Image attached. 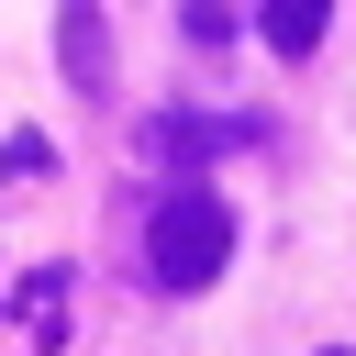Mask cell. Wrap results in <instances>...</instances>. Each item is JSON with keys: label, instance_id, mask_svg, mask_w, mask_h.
<instances>
[{"label": "cell", "instance_id": "obj_1", "mask_svg": "<svg viewBox=\"0 0 356 356\" xmlns=\"http://www.w3.org/2000/svg\"><path fill=\"white\" fill-rule=\"evenodd\" d=\"M222 267H234V200H222L211 178L156 189V200H145V278H156L167 300H200Z\"/></svg>", "mask_w": 356, "mask_h": 356}, {"label": "cell", "instance_id": "obj_2", "mask_svg": "<svg viewBox=\"0 0 356 356\" xmlns=\"http://www.w3.org/2000/svg\"><path fill=\"white\" fill-rule=\"evenodd\" d=\"M245 145H267V122L256 111H145L134 122V156L156 167V189H178V178H211L222 156H245Z\"/></svg>", "mask_w": 356, "mask_h": 356}, {"label": "cell", "instance_id": "obj_3", "mask_svg": "<svg viewBox=\"0 0 356 356\" xmlns=\"http://www.w3.org/2000/svg\"><path fill=\"white\" fill-rule=\"evenodd\" d=\"M56 78L78 100L122 89V44H111V0H56Z\"/></svg>", "mask_w": 356, "mask_h": 356}, {"label": "cell", "instance_id": "obj_4", "mask_svg": "<svg viewBox=\"0 0 356 356\" xmlns=\"http://www.w3.org/2000/svg\"><path fill=\"white\" fill-rule=\"evenodd\" d=\"M67 278H78V267H67V256H44V267L22 278V300H11V312H22V334H33V356H67Z\"/></svg>", "mask_w": 356, "mask_h": 356}, {"label": "cell", "instance_id": "obj_5", "mask_svg": "<svg viewBox=\"0 0 356 356\" xmlns=\"http://www.w3.org/2000/svg\"><path fill=\"white\" fill-rule=\"evenodd\" d=\"M323 22H334V0H256V44H267V56H289V67L323 44Z\"/></svg>", "mask_w": 356, "mask_h": 356}, {"label": "cell", "instance_id": "obj_6", "mask_svg": "<svg viewBox=\"0 0 356 356\" xmlns=\"http://www.w3.org/2000/svg\"><path fill=\"white\" fill-rule=\"evenodd\" d=\"M44 167H56V145H44L33 122H11V134H0V189H33Z\"/></svg>", "mask_w": 356, "mask_h": 356}, {"label": "cell", "instance_id": "obj_7", "mask_svg": "<svg viewBox=\"0 0 356 356\" xmlns=\"http://www.w3.org/2000/svg\"><path fill=\"white\" fill-rule=\"evenodd\" d=\"M178 22H189V44H200V56H211V44H234V11H222V0H189Z\"/></svg>", "mask_w": 356, "mask_h": 356}, {"label": "cell", "instance_id": "obj_8", "mask_svg": "<svg viewBox=\"0 0 356 356\" xmlns=\"http://www.w3.org/2000/svg\"><path fill=\"white\" fill-rule=\"evenodd\" d=\"M323 356H345V345H323Z\"/></svg>", "mask_w": 356, "mask_h": 356}]
</instances>
